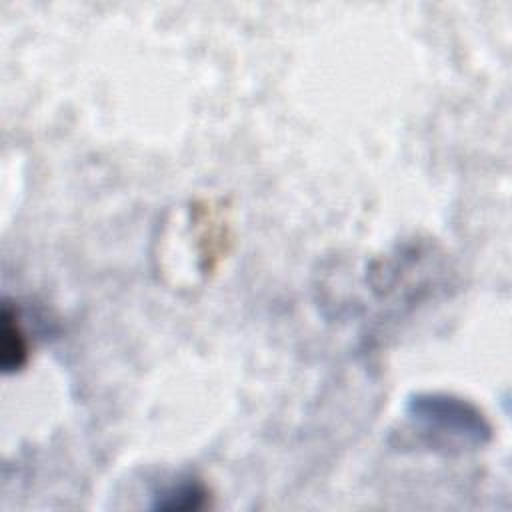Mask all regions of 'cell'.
Returning a JSON list of instances; mask_svg holds the SVG:
<instances>
[{"label":"cell","mask_w":512,"mask_h":512,"mask_svg":"<svg viewBox=\"0 0 512 512\" xmlns=\"http://www.w3.org/2000/svg\"><path fill=\"white\" fill-rule=\"evenodd\" d=\"M406 414L414 424H420L426 434L434 436V440H448V444L456 440L464 446H482L492 434L486 416L468 400L452 394H414L406 402Z\"/></svg>","instance_id":"obj_1"},{"label":"cell","mask_w":512,"mask_h":512,"mask_svg":"<svg viewBox=\"0 0 512 512\" xmlns=\"http://www.w3.org/2000/svg\"><path fill=\"white\" fill-rule=\"evenodd\" d=\"M30 342L22 326L18 308L4 300L2 304V330H0V366L4 374H14L28 364Z\"/></svg>","instance_id":"obj_2"},{"label":"cell","mask_w":512,"mask_h":512,"mask_svg":"<svg viewBox=\"0 0 512 512\" xmlns=\"http://www.w3.org/2000/svg\"><path fill=\"white\" fill-rule=\"evenodd\" d=\"M208 490L196 478H182L154 496L156 510H196L206 504Z\"/></svg>","instance_id":"obj_3"}]
</instances>
